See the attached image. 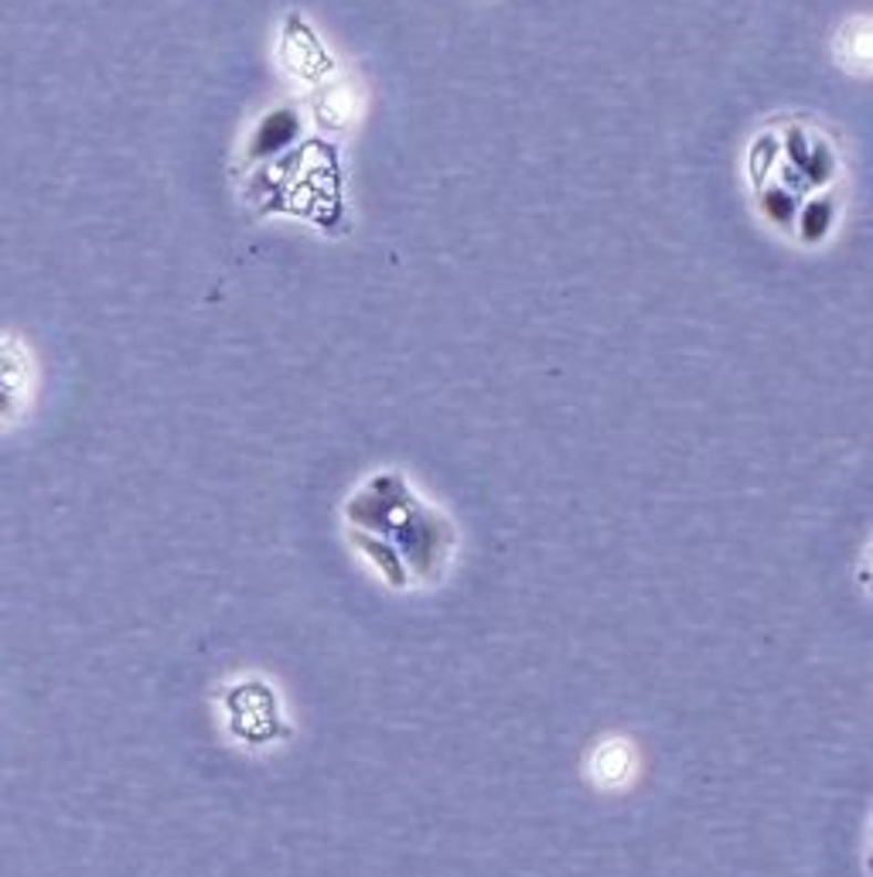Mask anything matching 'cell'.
Instances as JSON below:
<instances>
[{"instance_id":"cell-1","label":"cell","mask_w":873,"mask_h":877,"mask_svg":"<svg viewBox=\"0 0 873 877\" xmlns=\"http://www.w3.org/2000/svg\"><path fill=\"white\" fill-rule=\"evenodd\" d=\"M297 137H301V113L291 106L270 109L256 124L246 154H250V161H270V157L284 154Z\"/></svg>"},{"instance_id":"cell-2","label":"cell","mask_w":873,"mask_h":877,"mask_svg":"<svg viewBox=\"0 0 873 877\" xmlns=\"http://www.w3.org/2000/svg\"><path fill=\"white\" fill-rule=\"evenodd\" d=\"M832 222H837V206H832L829 198H809V202L799 206V212H796L802 243H822V239L832 232Z\"/></svg>"},{"instance_id":"cell-3","label":"cell","mask_w":873,"mask_h":877,"mask_svg":"<svg viewBox=\"0 0 873 877\" xmlns=\"http://www.w3.org/2000/svg\"><path fill=\"white\" fill-rule=\"evenodd\" d=\"M761 212L768 222H775L778 229H791L796 226V212H799V198L791 188L785 185H768L761 191Z\"/></svg>"},{"instance_id":"cell-4","label":"cell","mask_w":873,"mask_h":877,"mask_svg":"<svg viewBox=\"0 0 873 877\" xmlns=\"http://www.w3.org/2000/svg\"><path fill=\"white\" fill-rule=\"evenodd\" d=\"M832 175H837V157H832L829 144L812 140L809 144V157H806V165H802V178L809 185H825Z\"/></svg>"},{"instance_id":"cell-5","label":"cell","mask_w":873,"mask_h":877,"mask_svg":"<svg viewBox=\"0 0 873 877\" xmlns=\"http://www.w3.org/2000/svg\"><path fill=\"white\" fill-rule=\"evenodd\" d=\"M778 157V140L771 137V134H765V137H758L754 140V147H750V171H754V178H765L768 175V168H771V161Z\"/></svg>"},{"instance_id":"cell-6","label":"cell","mask_w":873,"mask_h":877,"mask_svg":"<svg viewBox=\"0 0 873 877\" xmlns=\"http://www.w3.org/2000/svg\"><path fill=\"white\" fill-rule=\"evenodd\" d=\"M809 137H806V130H799V127H791L788 130V137H785V150H788V165L796 168L799 175H802V165H806V157H809Z\"/></svg>"}]
</instances>
